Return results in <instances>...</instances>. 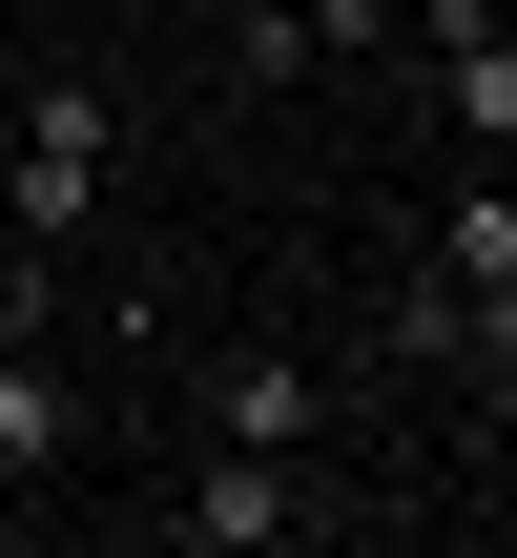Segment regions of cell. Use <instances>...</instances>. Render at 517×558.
<instances>
[{
  "label": "cell",
  "mask_w": 517,
  "mask_h": 558,
  "mask_svg": "<svg viewBox=\"0 0 517 558\" xmlns=\"http://www.w3.org/2000/svg\"><path fill=\"white\" fill-rule=\"evenodd\" d=\"M311 41L332 62H394V0H311Z\"/></svg>",
  "instance_id": "obj_9"
},
{
  "label": "cell",
  "mask_w": 517,
  "mask_h": 558,
  "mask_svg": "<svg viewBox=\"0 0 517 558\" xmlns=\"http://www.w3.org/2000/svg\"><path fill=\"white\" fill-rule=\"evenodd\" d=\"M477 269H517V186H456L435 207V290H477Z\"/></svg>",
  "instance_id": "obj_8"
},
{
  "label": "cell",
  "mask_w": 517,
  "mask_h": 558,
  "mask_svg": "<svg viewBox=\"0 0 517 558\" xmlns=\"http://www.w3.org/2000/svg\"><path fill=\"white\" fill-rule=\"evenodd\" d=\"M311 518H332V497H311V456H249V435H207V476L166 497V538H207V558H290Z\"/></svg>",
  "instance_id": "obj_2"
},
{
  "label": "cell",
  "mask_w": 517,
  "mask_h": 558,
  "mask_svg": "<svg viewBox=\"0 0 517 558\" xmlns=\"http://www.w3.org/2000/svg\"><path fill=\"white\" fill-rule=\"evenodd\" d=\"M394 331H414V352H456L477 393H517V269H477V290H435V269H414V311H394Z\"/></svg>",
  "instance_id": "obj_5"
},
{
  "label": "cell",
  "mask_w": 517,
  "mask_h": 558,
  "mask_svg": "<svg viewBox=\"0 0 517 558\" xmlns=\"http://www.w3.org/2000/svg\"><path fill=\"white\" fill-rule=\"evenodd\" d=\"M228 83H249V104H290V83H332V41H311V0H228Z\"/></svg>",
  "instance_id": "obj_6"
},
{
  "label": "cell",
  "mask_w": 517,
  "mask_h": 558,
  "mask_svg": "<svg viewBox=\"0 0 517 558\" xmlns=\"http://www.w3.org/2000/svg\"><path fill=\"white\" fill-rule=\"evenodd\" d=\"M394 41L435 62L456 145H517V0H394Z\"/></svg>",
  "instance_id": "obj_3"
},
{
  "label": "cell",
  "mask_w": 517,
  "mask_h": 558,
  "mask_svg": "<svg viewBox=\"0 0 517 558\" xmlns=\"http://www.w3.org/2000/svg\"><path fill=\"white\" fill-rule=\"evenodd\" d=\"M62 456H83V393L41 352H0V476H62Z\"/></svg>",
  "instance_id": "obj_7"
},
{
  "label": "cell",
  "mask_w": 517,
  "mask_h": 558,
  "mask_svg": "<svg viewBox=\"0 0 517 558\" xmlns=\"http://www.w3.org/2000/svg\"><path fill=\"white\" fill-rule=\"evenodd\" d=\"M104 166H124V104H104V83H21V166H0L21 248H83V228H104Z\"/></svg>",
  "instance_id": "obj_1"
},
{
  "label": "cell",
  "mask_w": 517,
  "mask_h": 558,
  "mask_svg": "<svg viewBox=\"0 0 517 558\" xmlns=\"http://www.w3.org/2000/svg\"><path fill=\"white\" fill-rule=\"evenodd\" d=\"M311 414H332L311 352H228V373H207V435H249V456H311Z\"/></svg>",
  "instance_id": "obj_4"
}]
</instances>
